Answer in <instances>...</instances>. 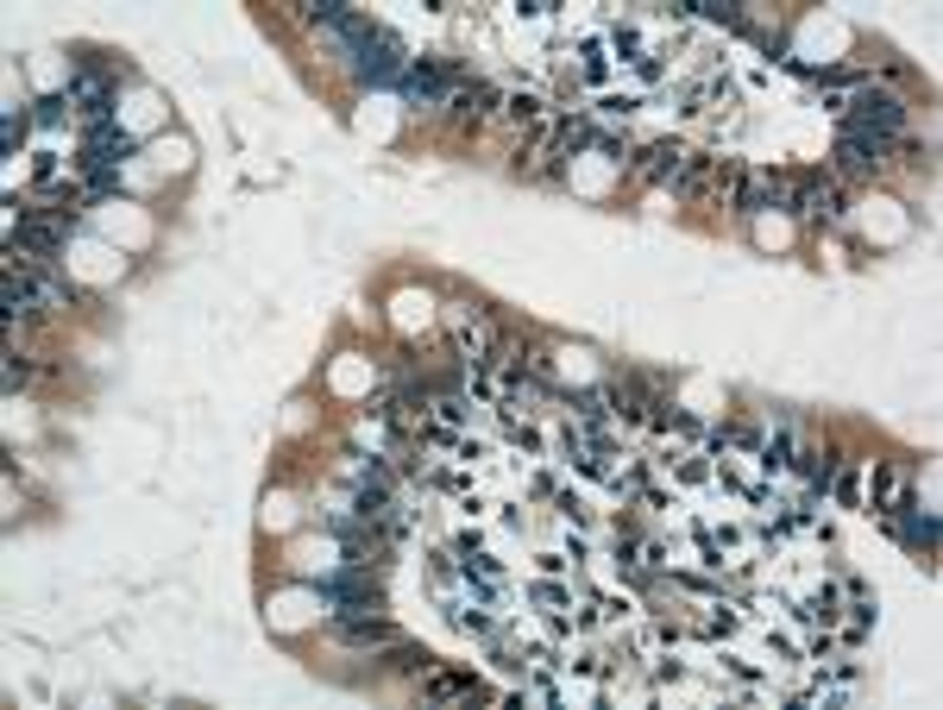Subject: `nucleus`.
I'll return each mask as SVG.
<instances>
[{"instance_id": "0eeeda50", "label": "nucleus", "mask_w": 943, "mask_h": 710, "mask_svg": "<svg viewBox=\"0 0 943 710\" xmlns=\"http://www.w3.org/2000/svg\"><path fill=\"white\" fill-rule=\"evenodd\" d=\"M403 82H409V95H416V101H441L447 89H453V70L428 58V63H409V70H403Z\"/></svg>"}, {"instance_id": "6e6552de", "label": "nucleus", "mask_w": 943, "mask_h": 710, "mask_svg": "<svg viewBox=\"0 0 943 710\" xmlns=\"http://www.w3.org/2000/svg\"><path fill=\"white\" fill-rule=\"evenodd\" d=\"M82 101V114L89 120H107V101H114V89H107V76H95V70H82L76 82H70V107Z\"/></svg>"}, {"instance_id": "f8f14e48", "label": "nucleus", "mask_w": 943, "mask_h": 710, "mask_svg": "<svg viewBox=\"0 0 943 710\" xmlns=\"http://www.w3.org/2000/svg\"><path fill=\"white\" fill-rule=\"evenodd\" d=\"M13 246H25V251H58V246H63V220H20Z\"/></svg>"}, {"instance_id": "7ed1b4c3", "label": "nucleus", "mask_w": 943, "mask_h": 710, "mask_svg": "<svg viewBox=\"0 0 943 710\" xmlns=\"http://www.w3.org/2000/svg\"><path fill=\"white\" fill-rule=\"evenodd\" d=\"M792 208H799L806 227H837L843 220V189L830 176H806V183H792Z\"/></svg>"}, {"instance_id": "f257e3e1", "label": "nucleus", "mask_w": 943, "mask_h": 710, "mask_svg": "<svg viewBox=\"0 0 943 710\" xmlns=\"http://www.w3.org/2000/svg\"><path fill=\"white\" fill-rule=\"evenodd\" d=\"M843 114H849V133H862V138H874V145H881V138H893V133L905 126V101L886 95V89H862V95L849 101Z\"/></svg>"}, {"instance_id": "2eb2a0df", "label": "nucleus", "mask_w": 943, "mask_h": 710, "mask_svg": "<svg viewBox=\"0 0 943 710\" xmlns=\"http://www.w3.org/2000/svg\"><path fill=\"white\" fill-rule=\"evenodd\" d=\"M510 114H516V120H541V95H510Z\"/></svg>"}, {"instance_id": "9d476101", "label": "nucleus", "mask_w": 943, "mask_h": 710, "mask_svg": "<svg viewBox=\"0 0 943 710\" xmlns=\"http://www.w3.org/2000/svg\"><path fill=\"white\" fill-rule=\"evenodd\" d=\"M340 641H352V648H378V641H397V629H390V616H347L340 622Z\"/></svg>"}, {"instance_id": "f03ea898", "label": "nucleus", "mask_w": 943, "mask_h": 710, "mask_svg": "<svg viewBox=\"0 0 943 710\" xmlns=\"http://www.w3.org/2000/svg\"><path fill=\"white\" fill-rule=\"evenodd\" d=\"M0 302H7V321H32V315H51L63 302V289L39 270H20V277H7L0 284Z\"/></svg>"}, {"instance_id": "39448f33", "label": "nucleus", "mask_w": 943, "mask_h": 710, "mask_svg": "<svg viewBox=\"0 0 943 710\" xmlns=\"http://www.w3.org/2000/svg\"><path fill=\"white\" fill-rule=\"evenodd\" d=\"M787 195H792L787 176L755 171V176H742V189H736V214H768L773 202H787Z\"/></svg>"}, {"instance_id": "20e7f679", "label": "nucleus", "mask_w": 943, "mask_h": 710, "mask_svg": "<svg viewBox=\"0 0 943 710\" xmlns=\"http://www.w3.org/2000/svg\"><path fill=\"white\" fill-rule=\"evenodd\" d=\"M321 604H334V616L347 622V616H371L385 597H378V585H371L366 573H347V578H328V585H321Z\"/></svg>"}, {"instance_id": "dca6fc26", "label": "nucleus", "mask_w": 943, "mask_h": 710, "mask_svg": "<svg viewBox=\"0 0 943 710\" xmlns=\"http://www.w3.org/2000/svg\"><path fill=\"white\" fill-rule=\"evenodd\" d=\"M39 120H63V95H44L39 101Z\"/></svg>"}, {"instance_id": "ddd939ff", "label": "nucleus", "mask_w": 943, "mask_h": 710, "mask_svg": "<svg viewBox=\"0 0 943 710\" xmlns=\"http://www.w3.org/2000/svg\"><path fill=\"white\" fill-rule=\"evenodd\" d=\"M460 340H465V352H472L479 366L498 352V333H491V321H484V315H460Z\"/></svg>"}, {"instance_id": "1a4fd4ad", "label": "nucleus", "mask_w": 943, "mask_h": 710, "mask_svg": "<svg viewBox=\"0 0 943 710\" xmlns=\"http://www.w3.org/2000/svg\"><path fill=\"white\" fill-rule=\"evenodd\" d=\"M498 89H491V82H472V89H465V95H453V120H460V126H484V120H491V107H498Z\"/></svg>"}, {"instance_id": "4468645a", "label": "nucleus", "mask_w": 943, "mask_h": 710, "mask_svg": "<svg viewBox=\"0 0 943 710\" xmlns=\"http://www.w3.org/2000/svg\"><path fill=\"white\" fill-rule=\"evenodd\" d=\"M428 691H434V698H479V686H472V679H453V672H434Z\"/></svg>"}, {"instance_id": "423d86ee", "label": "nucleus", "mask_w": 943, "mask_h": 710, "mask_svg": "<svg viewBox=\"0 0 943 710\" xmlns=\"http://www.w3.org/2000/svg\"><path fill=\"white\" fill-rule=\"evenodd\" d=\"M837 171L843 176H874L881 171V145L862 133H843V145H837Z\"/></svg>"}, {"instance_id": "9b49d317", "label": "nucleus", "mask_w": 943, "mask_h": 710, "mask_svg": "<svg viewBox=\"0 0 943 710\" xmlns=\"http://www.w3.org/2000/svg\"><path fill=\"white\" fill-rule=\"evenodd\" d=\"M679 164H686V152H679L674 138H660V145H648V152H642L636 171L648 176V183H667V176H679Z\"/></svg>"}]
</instances>
